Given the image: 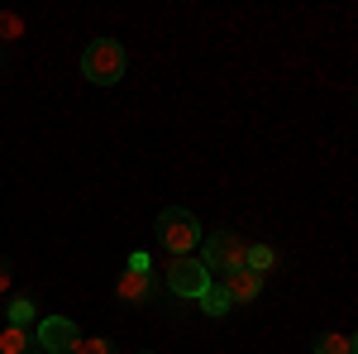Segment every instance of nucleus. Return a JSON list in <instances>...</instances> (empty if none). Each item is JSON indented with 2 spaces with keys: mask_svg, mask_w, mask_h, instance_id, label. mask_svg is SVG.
Returning a JSON list of instances; mask_svg holds the SVG:
<instances>
[{
  "mask_svg": "<svg viewBox=\"0 0 358 354\" xmlns=\"http://www.w3.org/2000/svg\"><path fill=\"white\" fill-rule=\"evenodd\" d=\"M315 354H354V350H349V335L325 330V335H315Z\"/></svg>",
  "mask_w": 358,
  "mask_h": 354,
  "instance_id": "9b49d317",
  "label": "nucleus"
},
{
  "mask_svg": "<svg viewBox=\"0 0 358 354\" xmlns=\"http://www.w3.org/2000/svg\"><path fill=\"white\" fill-rule=\"evenodd\" d=\"M248 259V240L244 235H234V230H220V235H206L201 240V264H206V273H234L244 268Z\"/></svg>",
  "mask_w": 358,
  "mask_h": 354,
  "instance_id": "7ed1b4c3",
  "label": "nucleus"
},
{
  "mask_svg": "<svg viewBox=\"0 0 358 354\" xmlns=\"http://www.w3.org/2000/svg\"><path fill=\"white\" fill-rule=\"evenodd\" d=\"M43 345H38V335H34V326H5L0 330V354H38Z\"/></svg>",
  "mask_w": 358,
  "mask_h": 354,
  "instance_id": "6e6552de",
  "label": "nucleus"
},
{
  "mask_svg": "<svg viewBox=\"0 0 358 354\" xmlns=\"http://www.w3.org/2000/svg\"><path fill=\"white\" fill-rule=\"evenodd\" d=\"M220 287L229 292V301H253L258 292H263V273L234 268V273H224V278H220Z\"/></svg>",
  "mask_w": 358,
  "mask_h": 354,
  "instance_id": "0eeeda50",
  "label": "nucleus"
},
{
  "mask_svg": "<svg viewBox=\"0 0 358 354\" xmlns=\"http://www.w3.org/2000/svg\"><path fill=\"white\" fill-rule=\"evenodd\" d=\"M349 350H354V354H358V335H349Z\"/></svg>",
  "mask_w": 358,
  "mask_h": 354,
  "instance_id": "f3484780",
  "label": "nucleus"
},
{
  "mask_svg": "<svg viewBox=\"0 0 358 354\" xmlns=\"http://www.w3.org/2000/svg\"><path fill=\"white\" fill-rule=\"evenodd\" d=\"M82 77L96 86H115L124 77V48L115 39H91L82 53Z\"/></svg>",
  "mask_w": 358,
  "mask_h": 354,
  "instance_id": "f03ea898",
  "label": "nucleus"
},
{
  "mask_svg": "<svg viewBox=\"0 0 358 354\" xmlns=\"http://www.w3.org/2000/svg\"><path fill=\"white\" fill-rule=\"evenodd\" d=\"M34 335H38L43 354H72L77 345H82V335H77V326H72L67 316H43Z\"/></svg>",
  "mask_w": 358,
  "mask_h": 354,
  "instance_id": "39448f33",
  "label": "nucleus"
},
{
  "mask_svg": "<svg viewBox=\"0 0 358 354\" xmlns=\"http://www.w3.org/2000/svg\"><path fill=\"white\" fill-rule=\"evenodd\" d=\"M201 240H206V230H201V220H196L187 206H167L163 216H158V245H163L172 259H187Z\"/></svg>",
  "mask_w": 358,
  "mask_h": 354,
  "instance_id": "f257e3e1",
  "label": "nucleus"
},
{
  "mask_svg": "<svg viewBox=\"0 0 358 354\" xmlns=\"http://www.w3.org/2000/svg\"><path fill=\"white\" fill-rule=\"evenodd\" d=\"M167 287H172L177 297H187V301H201L206 287H210V273H206V264H201L196 254L172 259V264H167Z\"/></svg>",
  "mask_w": 358,
  "mask_h": 354,
  "instance_id": "20e7f679",
  "label": "nucleus"
},
{
  "mask_svg": "<svg viewBox=\"0 0 358 354\" xmlns=\"http://www.w3.org/2000/svg\"><path fill=\"white\" fill-rule=\"evenodd\" d=\"M72 354H115V345H110V340H101V335H96V340H82V345H77Z\"/></svg>",
  "mask_w": 358,
  "mask_h": 354,
  "instance_id": "ddd939ff",
  "label": "nucleus"
},
{
  "mask_svg": "<svg viewBox=\"0 0 358 354\" xmlns=\"http://www.w3.org/2000/svg\"><path fill=\"white\" fill-rule=\"evenodd\" d=\"M129 268H134V273H153V268H148V254H143V249H138V254H129Z\"/></svg>",
  "mask_w": 358,
  "mask_h": 354,
  "instance_id": "2eb2a0df",
  "label": "nucleus"
},
{
  "mask_svg": "<svg viewBox=\"0 0 358 354\" xmlns=\"http://www.w3.org/2000/svg\"><path fill=\"white\" fill-rule=\"evenodd\" d=\"M10 278H15V268H10V259H0V292H10Z\"/></svg>",
  "mask_w": 358,
  "mask_h": 354,
  "instance_id": "dca6fc26",
  "label": "nucleus"
},
{
  "mask_svg": "<svg viewBox=\"0 0 358 354\" xmlns=\"http://www.w3.org/2000/svg\"><path fill=\"white\" fill-rule=\"evenodd\" d=\"M229 306H234V301H229V292L210 282V287H206V297H201V311H206V316H224Z\"/></svg>",
  "mask_w": 358,
  "mask_h": 354,
  "instance_id": "9d476101",
  "label": "nucleus"
},
{
  "mask_svg": "<svg viewBox=\"0 0 358 354\" xmlns=\"http://www.w3.org/2000/svg\"><path fill=\"white\" fill-rule=\"evenodd\" d=\"M20 20H15V15H0V39H20Z\"/></svg>",
  "mask_w": 358,
  "mask_h": 354,
  "instance_id": "4468645a",
  "label": "nucleus"
},
{
  "mask_svg": "<svg viewBox=\"0 0 358 354\" xmlns=\"http://www.w3.org/2000/svg\"><path fill=\"white\" fill-rule=\"evenodd\" d=\"M277 264V254L268 245H248V259H244V268H253V273H268Z\"/></svg>",
  "mask_w": 358,
  "mask_h": 354,
  "instance_id": "f8f14e48",
  "label": "nucleus"
},
{
  "mask_svg": "<svg viewBox=\"0 0 358 354\" xmlns=\"http://www.w3.org/2000/svg\"><path fill=\"white\" fill-rule=\"evenodd\" d=\"M138 354H153V350H138Z\"/></svg>",
  "mask_w": 358,
  "mask_h": 354,
  "instance_id": "a211bd4d",
  "label": "nucleus"
},
{
  "mask_svg": "<svg viewBox=\"0 0 358 354\" xmlns=\"http://www.w3.org/2000/svg\"><path fill=\"white\" fill-rule=\"evenodd\" d=\"M115 297H120V301H134V306H148V301H153V273L124 268L120 278H115Z\"/></svg>",
  "mask_w": 358,
  "mask_h": 354,
  "instance_id": "423d86ee",
  "label": "nucleus"
},
{
  "mask_svg": "<svg viewBox=\"0 0 358 354\" xmlns=\"http://www.w3.org/2000/svg\"><path fill=\"white\" fill-rule=\"evenodd\" d=\"M34 297H10V306H5V316H10V326H34Z\"/></svg>",
  "mask_w": 358,
  "mask_h": 354,
  "instance_id": "1a4fd4ad",
  "label": "nucleus"
}]
</instances>
